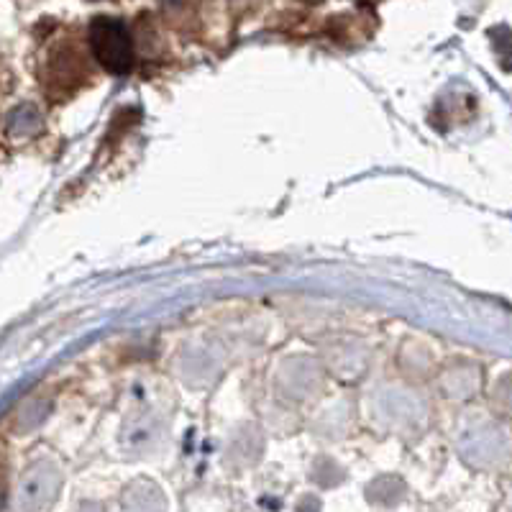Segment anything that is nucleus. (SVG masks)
<instances>
[{
	"label": "nucleus",
	"instance_id": "nucleus-1",
	"mask_svg": "<svg viewBox=\"0 0 512 512\" xmlns=\"http://www.w3.org/2000/svg\"><path fill=\"white\" fill-rule=\"evenodd\" d=\"M93 41L95 52L103 59L113 72L126 70L128 62H131V52H128V39L123 34V29L113 21H98L93 26Z\"/></svg>",
	"mask_w": 512,
	"mask_h": 512
}]
</instances>
